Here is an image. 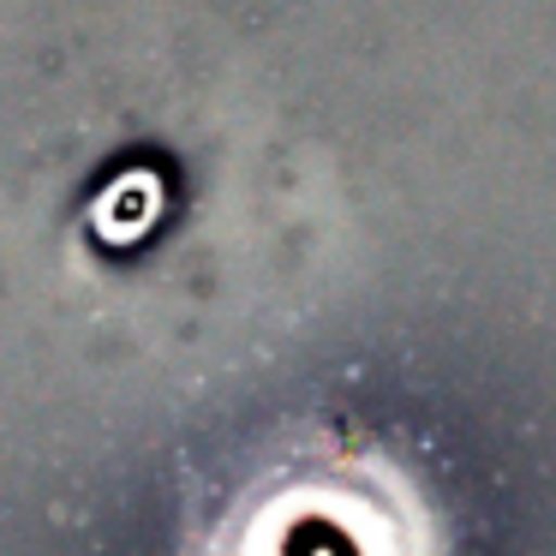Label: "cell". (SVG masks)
Instances as JSON below:
<instances>
[{"label": "cell", "instance_id": "cell-1", "mask_svg": "<svg viewBox=\"0 0 556 556\" xmlns=\"http://www.w3.org/2000/svg\"><path fill=\"white\" fill-rule=\"evenodd\" d=\"M156 216H162V180L150 168L114 174V180L102 186L97 210H90V222H97L102 240H138V233H150Z\"/></svg>", "mask_w": 556, "mask_h": 556}, {"label": "cell", "instance_id": "cell-2", "mask_svg": "<svg viewBox=\"0 0 556 556\" xmlns=\"http://www.w3.org/2000/svg\"><path fill=\"white\" fill-rule=\"evenodd\" d=\"M281 556H377V544L348 527H324L317 515H305L281 532Z\"/></svg>", "mask_w": 556, "mask_h": 556}]
</instances>
